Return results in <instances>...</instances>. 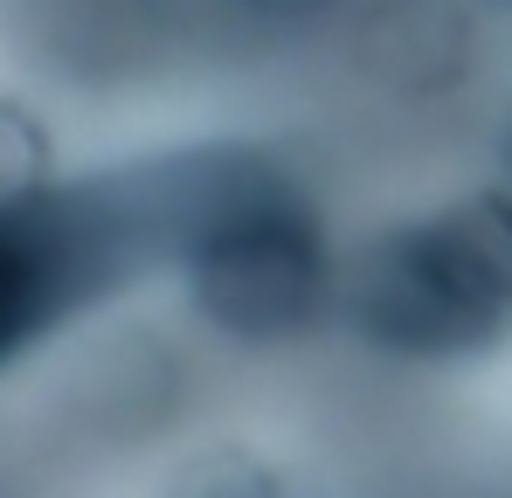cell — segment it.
Wrapping results in <instances>:
<instances>
[{"instance_id": "1", "label": "cell", "mask_w": 512, "mask_h": 498, "mask_svg": "<svg viewBox=\"0 0 512 498\" xmlns=\"http://www.w3.org/2000/svg\"><path fill=\"white\" fill-rule=\"evenodd\" d=\"M360 319L402 353H464L512 319V208L499 222H436L388 249Z\"/></svg>"}, {"instance_id": "3", "label": "cell", "mask_w": 512, "mask_h": 498, "mask_svg": "<svg viewBox=\"0 0 512 498\" xmlns=\"http://www.w3.org/2000/svg\"><path fill=\"white\" fill-rule=\"evenodd\" d=\"M104 270V222L77 201H7L0 208V360L77 305Z\"/></svg>"}, {"instance_id": "2", "label": "cell", "mask_w": 512, "mask_h": 498, "mask_svg": "<svg viewBox=\"0 0 512 498\" xmlns=\"http://www.w3.org/2000/svg\"><path fill=\"white\" fill-rule=\"evenodd\" d=\"M194 298L222 332L270 339L312 319L319 305V243L277 201H236L194 236Z\"/></svg>"}]
</instances>
